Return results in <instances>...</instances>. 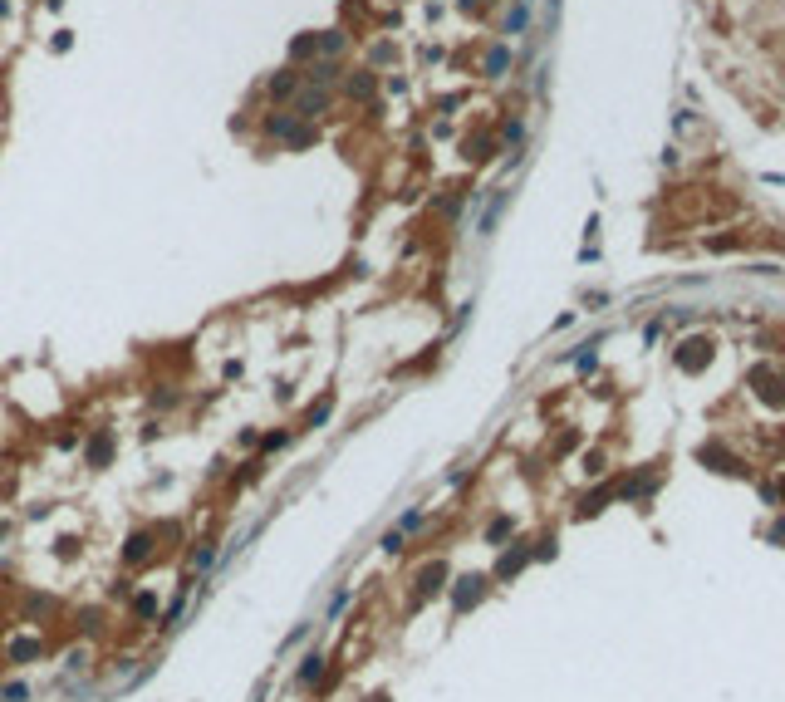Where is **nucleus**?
Wrapping results in <instances>:
<instances>
[{
	"label": "nucleus",
	"mask_w": 785,
	"mask_h": 702,
	"mask_svg": "<svg viewBox=\"0 0 785 702\" xmlns=\"http://www.w3.org/2000/svg\"><path fill=\"white\" fill-rule=\"evenodd\" d=\"M0 702H30V683H6Z\"/></svg>",
	"instance_id": "nucleus-9"
},
{
	"label": "nucleus",
	"mask_w": 785,
	"mask_h": 702,
	"mask_svg": "<svg viewBox=\"0 0 785 702\" xmlns=\"http://www.w3.org/2000/svg\"><path fill=\"white\" fill-rule=\"evenodd\" d=\"M530 555H535V550H525V546L506 550V555H500V565H496V575H500V579H511V575H516V570H521V565H525Z\"/></svg>",
	"instance_id": "nucleus-4"
},
{
	"label": "nucleus",
	"mask_w": 785,
	"mask_h": 702,
	"mask_svg": "<svg viewBox=\"0 0 785 702\" xmlns=\"http://www.w3.org/2000/svg\"><path fill=\"white\" fill-rule=\"evenodd\" d=\"M309 79H314V84H329V79H334V64H319V69H314Z\"/></svg>",
	"instance_id": "nucleus-20"
},
{
	"label": "nucleus",
	"mask_w": 785,
	"mask_h": 702,
	"mask_svg": "<svg viewBox=\"0 0 785 702\" xmlns=\"http://www.w3.org/2000/svg\"><path fill=\"white\" fill-rule=\"evenodd\" d=\"M408 530H422V511H408V516L398 521V535H408Z\"/></svg>",
	"instance_id": "nucleus-14"
},
{
	"label": "nucleus",
	"mask_w": 785,
	"mask_h": 702,
	"mask_svg": "<svg viewBox=\"0 0 785 702\" xmlns=\"http://www.w3.org/2000/svg\"><path fill=\"white\" fill-rule=\"evenodd\" d=\"M486 69H491V74H500V69H506V49H496L491 60H486Z\"/></svg>",
	"instance_id": "nucleus-18"
},
{
	"label": "nucleus",
	"mask_w": 785,
	"mask_h": 702,
	"mask_svg": "<svg viewBox=\"0 0 785 702\" xmlns=\"http://www.w3.org/2000/svg\"><path fill=\"white\" fill-rule=\"evenodd\" d=\"M349 89H354V93H359V98H363V93H368V89H373V79H368V74H359V79H354V84H349Z\"/></svg>",
	"instance_id": "nucleus-21"
},
{
	"label": "nucleus",
	"mask_w": 785,
	"mask_h": 702,
	"mask_svg": "<svg viewBox=\"0 0 785 702\" xmlns=\"http://www.w3.org/2000/svg\"><path fill=\"white\" fill-rule=\"evenodd\" d=\"M383 550H388V555H398V550H403V535H398V530H388V535H383Z\"/></svg>",
	"instance_id": "nucleus-16"
},
{
	"label": "nucleus",
	"mask_w": 785,
	"mask_h": 702,
	"mask_svg": "<svg viewBox=\"0 0 785 702\" xmlns=\"http://www.w3.org/2000/svg\"><path fill=\"white\" fill-rule=\"evenodd\" d=\"M442 579H446V565H442V560L422 565V575H417V600H427V594H437V589H442Z\"/></svg>",
	"instance_id": "nucleus-2"
},
{
	"label": "nucleus",
	"mask_w": 785,
	"mask_h": 702,
	"mask_svg": "<svg viewBox=\"0 0 785 702\" xmlns=\"http://www.w3.org/2000/svg\"><path fill=\"white\" fill-rule=\"evenodd\" d=\"M344 609H349V589H339V594H334V600H329V614H334V619H339Z\"/></svg>",
	"instance_id": "nucleus-15"
},
{
	"label": "nucleus",
	"mask_w": 785,
	"mask_h": 702,
	"mask_svg": "<svg viewBox=\"0 0 785 702\" xmlns=\"http://www.w3.org/2000/svg\"><path fill=\"white\" fill-rule=\"evenodd\" d=\"M182 609H187V584H182V594L172 600V609L162 614V629H177V619H182Z\"/></svg>",
	"instance_id": "nucleus-7"
},
{
	"label": "nucleus",
	"mask_w": 785,
	"mask_h": 702,
	"mask_svg": "<svg viewBox=\"0 0 785 702\" xmlns=\"http://www.w3.org/2000/svg\"><path fill=\"white\" fill-rule=\"evenodd\" d=\"M133 614H138V619H152V614H157V600H152L147 589H143V594H133Z\"/></svg>",
	"instance_id": "nucleus-8"
},
{
	"label": "nucleus",
	"mask_w": 785,
	"mask_h": 702,
	"mask_svg": "<svg viewBox=\"0 0 785 702\" xmlns=\"http://www.w3.org/2000/svg\"><path fill=\"white\" fill-rule=\"evenodd\" d=\"M290 442V432H270V438L260 442V452H280V447H285Z\"/></svg>",
	"instance_id": "nucleus-13"
},
{
	"label": "nucleus",
	"mask_w": 785,
	"mask_h": 702,
	"mask_svg": "<svg viewBox=\"0 0 785 702\" xmlns=\"http://www.w3.org/2000/svg\"><path fill=\"white\" fill-rule=\"evenodd\" d=\"M39 648H44L39 638H15V643H10V663H30V658H39Z\"/></svg>",
	"instance_id": "nucleus-5"
},
{
	"label": "nucleus",
	"mask_w": 785,
	"mask_h": 702,
	"mask_svg": "<svg viewBox=\"0 0 785 702\" xmlns=\"http://www.w3.org/2000/svg\"><path fill=\"white\" fill-rule=\"evenodd\" d=\"M108 452H114V442H108V438H103V442H93V447H89V462L98 467V462H108Z\"/></svg>",
	"instance_id": "nucleus-12"
},
{
	"label": "nucleus",
	"mask_w": 785,
	"mask_h": 702,
	"mask_svg": "<svg viewBox=\"0 0 785 702\" xmlns=\"http://www.w3.org/2000/svg\"><path fill=\"white\" fill-rule=\"evenodd\" d=\"M368 702H388V697H368Z\"/></svg>",
	"instance_id": "nucleus-22"
},
{
	"label": "nucleus",
	"mask_w": 785,
	"mask_h": 702,
	"mask_svg": "<svg viewBox=\"0 0 785 702\" xmlns=\"http://www.w3.org/2000/svg\"><path fill=\"white\" fill-rule=\"evenodd\" d=\"M152 555V530H133L128 535V550H123V560L128 565H138V560H147Z\"/></svg>",
	"instance_id": "nucleus-3"
},
{
	"label": "nucleus",
	"mask_w": 785,
	"mask_h": 702,
	"mask_svg": "<svg viewBox=\"0 0 785 702\" xmlns=\"http://www.w3.org/2000/svg\"><path fill=\"white\" fill-rule=\"evenodd\" d=\"M319 673H324V658H319V654H309V658H305V663H300V683H305V687H309V683H314V678H319Z\"/></svg>",
	"instance_id": "nucleus-6"
},
{
	"label": "nucleus",
	"mask_w": 785,
	"mask_h": 702,
	"mask_svg": "<svg viewBox=\"0 0 785 702\" xmlns=\"http://www.w3.org/2000/svg\"><path fill=\"white\" fill-rule=\"evenodd\" d=\"M79 619H84V633H93V629H98V619H103V614H98V609H84V614H79Z\"/></svg>",
	"instance_id": "nucleus-19"
},
{
	"label": "nucleus",
	"mask_w": 785,
	"mask_h": 702,
	"mask_svg": "<svg viewBox=\"0 0 785 702\" xmlns=\"http://www.w3.org/2000/svg\"><path fill=\"white\" fill-rule=\"evenodd\" d=\"M324 417H329V398H324V403H314V408H309V427H319V422H324Z\"/></svg>",
	"instance_id": "nucleus-17"
},
{
	"label": "nucleus",
	"mask_w": 785,
	"mask_h": 702,
	"mask_svg": "<svg viewBox=\"0 0 785 702\" xmlns=\"http://www.w3.org/2000/svg\"><path fill=\"white\" fill-rule=\"evenodd\" d=\"M511 535V521L506 516H500V521H491V530H486V540H491V546H496V540H506Z\"/></svg>",
	"instance_id": "nucleus-11"
},
{
	"label": "nucleus",
	"mask_w": 785,
	"mask_h": 702,
	"mask_svg": "<svg viewBox=\"0 0 785 702\" xmlns=\"http://www.w3.org/2000/svg\"><path fill=\"white\" fill-rule=\"evenodd\" d=\"M211 555H216V540H201V546H197V555H192V560H197V570H206V565H211Z\"/></svg>",
	"instance_id": "nucleus-10"
},
{
	"label": "nucleus",
	"mask_w": 785,
	"mask_h": 702,
	"mask_svg": "<svg viewBox=\"0 0 785 702\" xmlns=\"http://www.w3.org/2000/svg\"><path fill=\"white\" fill-rule=\"evenodd\" d=\"M457 584H462V589L452 594V609H471L481 594H486V579H481V575H467V579H457Z\"/></svg>",
	"instance_id": "nucleus-1"
}]
</instances>
